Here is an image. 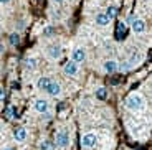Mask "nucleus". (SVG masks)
<instances>
[{"mask_svg": "<svg viewBox=\"0 0 152 150\" xmlns=\"http://www.w3.org/2000/svg\"><path fill=\"white\" fill-rule=\"evenodd\" d=\"M126 107L129 111H132V112H139V111H142L145 107V101L139 92H132L126 99Z\"/></svg>", "mask_w": 152, "mask_h": 150, "instance_id": "nucleus-1", "label": "nucleus"}, {"mask_svg": "<svg viewBox=\"0 0 152 150\" xmlns=\"http://www.w3.org/2000/svg\"><path fill=\"white\" fill-rule=\"evenodd\" d=\"M55 142H56V147H60V149H66L69 145V134L66 132V129H61L56 132Z\"/></svg>", "mask_w": 152, "mask_h": 150, "instance_id": "nucleus-2", "label": "nucleus"}, {"mask_svg": "<svg viewBox=\"0 0 152 150\" xmlns=\"http://www.w3.org/2000/svg\"><path fill=\"white\" fill-rule=\"evenodd\" d=\"M96 142H98V137H96V134H93V132H88V134H84L83 137H81V145H83L84 149L94 147Z\"/></svg>", "mask_w": 152, "mask_h": 150, "instance_id": "nucleus-3", "label": "nucleus"}, {"mask_svg": "<svg viewBox=\"0 0 152 150\" xmlns=\"http://www.w3.org/2000/svg\"><path fill=\"white\" fill-rule=\"evenodd\" d=\"M71 58H73V61L78 63V64L84 63V61H86V50L84 48H75L71 53Z\"/></svg>", "mask_w": 152, "mask_h": 150, "instance_id": "nucleus-4", "label": "nucleus"}, {"mask_svg": "<svg viewBox=\"0 0 152 150\" xmlns=\"http://www.w3.org/2000/svg\"><path fill=\"white\" fill-rule=\"evenodd\" d=\"M78 71H80V68H78V63H75V61H68V63L63 66V73H65L66 76H76Z\"/></svg>", "mask_w": 152, "mask_h": 150, "instance_id": "nucleus-5", "label": "nucleus"}, {"mask_svg": "<svg viewBox=\"0 0 152 150\" xmlns=\"http://www.w3.org/2000/svg\"><path fill=\"white\" fill-rule=\"evenodd\" d=\"M33 107H35V111H37V112L46 114V112H48V109H50V102L46 101V99H37V101H35V104H33Z\"/></svg>", "mask_w": 152, "mask_h": 150, "instance_id": "nucleus-6", "label": "nucleus"}, {"mask_svg": "<svg viewBox=\"0 0 152 150\" xmlns=\"http://www.w3.org/2000/svg\"><path fill=\"white\" fill-rule=\"evenodd\" d=\"M46 53H48V56L51 58V60H60L61 55H63V51H61V46H60V45H51L48 50H46Z\"/></svg>", "mask_w": 152, "mask_h": 150, "instance_id": "nucleus-7", "label": "nucleus"}, {"mask_svg": "<svg viewBox=\"0 0 152 150\" xmlns=\"http://www.w3.org/2000/svg\"><path fill=\"white\" fill-rule=\"evenodd\" d=\"M131 25H132L134 33H144L145 31V22L142 18H134V22L131 23Z\"/></svg>", "mask_w": 152, "mask_h": 150, "instance_id": "nucleus-8", "label": "nucleus"}, {"mask_svg": "<svg viewBox=\"0 0 152 150\" xmlns=\"http://www.w3.org/2000/svg\"><path fill=\"white\" fill-rule=\"evenodd\" d=\"M46 92H48V96H51V98H56V96H60V94H61V86H60V83L53 81V83L50 84V87L46 89Z\"/></svg>", "mask_w": 152, "mask_h": 150, "instance_id": "nucleus-9", "label": "nucleus"}, {"mask_svg": "<svg viewBox=\"0 0 152 150\" xmlns=\"http://www.w3.org/2000/svg\"><path fill=\"white\" fill-rule=\"evenodd\" d=\"M142 60H144V55H142V53H139V51H134L132 55H131V58L127 60V63H129V68H132V66H136V64H139Z\"/></svg>", "mask_w": 152, "mask_h": 150, "instance_id": "nucleus-10", "label": "nucleus"}, {"mask_svg": "<svg viewBox=\"0 0 152 150\" xmlns=\"http://www.w3.org/2000/svg\"><path fill=\"white\" fill-rule=\"evenodd\" d=\"M27 129H23V127H18L13 130V137H15L17 142H25L27 140Z\"/></svg>", "mask_w": 152, "mask_h": 150, "instance_id": "nucleus-11", "label": "nucleus"}, {"mask_svg": "<svg viewBox=\"0 0 152 150\" xmlns=\"http://www.w3.org/2000/svg\"><path fill=\"white\" fill-rule=\"evenodd\" d=\"M94 22H96V25H98V26H107L111 23V18L106 15V13H98L96 18H94Z\"/></svg>", "mask_w": 152, "mask_h": 150, "instance_id": "nucleus-12", "label": "nucleus"}, {"mask_svg": "<svg viewBox=\"0 0 152 150\" xmlns=\"http://www.w3.org/2000/svg\"><path fill=\"white\" fill-rule=\"evenodd\" d=\"M51 83H53V81H51L48 76H43V78L38 79L37 86H38V89H40V91H46V89L50 87V84H51Z\"/></svg>", "mask_w": 152, "mask_h": 150, "instance_id": "nucleus-13", "label": "nucleus"}, {"mask_svg": "<svg viewBox=\"0 0 152 150\" xmlns=\"http://www.w3.org/2000/svg\"><path fill=\"white\" fill-rule=\"evenodd\" d=\"M118 61H114V60H107L106 61V63H104V71H106V73H109V74H111V73H116V71H118Z\"/></svg>", "mask_w": 152, "mask_h": 150, "instance_id": "nucleus-14", "label": "nucleus"}, {"mask_svg": "<svg viewBox=\"0 0 152 150\" xmlns=\"http://www.w3.org/2000/svg\"><path fill=\"white\" fill-rule=\"evenodd\" d=\"M106 98H107V89L106 87H99V89H96V99L104 101Z\"/></svg>", "mask_w": 152, "mask_h": 150, "instance_id": "nucleus-15", "label": "nucleus"}, {"mask_svg": "<svg viewBox=\"0 0 152 150\" xmlns=\"http://www.w3.org/2000/svg\"><path fill=\"white\" fill-rule=\"evenodd\" d=\"M118 12H119V8L116 7V5H111V7L107 8V12H106V15L109 17L111 20H113V18H116V17H118Z\"/></svg>", "mask_w": 152, "mask_h": 150, "instance_id": "nucleus-16", "label": "nucleus"}, {"mask_svg": "<svg viewBox=\"0 0 152 150\" xmlns=\"http://www.w3.org/2000/svg\"><path fill=\"white\" fill-rule=\"evenodd\" d=\"M40 150H55V145L50 140H43V142H40Z\"/></svg>", "mask_w": 152, "mask_h": 150, "instance_id": "nucleus-17", "label": "nucleus"}, {"mask_svg": "<svg viewBox=\"0 0 152 150\" xmlns=\"http://www.w3.org/2000/svg\"><path fill=\"white\" fill-rule=\"evenodd\" d=\"M25 68L33 71L35 68H37V60H35V58H28V60H25Z\"/></svg>", "mask_w": 152, "mask_h": 150, "instance_id": "nucleus-18", "label": "nucleus"}, {"mask_svg": "<svg viewBox=\"0 0 152 150\" xmlns=\"http://www.w3.org/2000/svg\"><path fill=\"white\" fill-rule=\"evenodd\" d=\"M124 31H126V23L124 22H121V23H118V30H116V35H118V40H121V33L124 35Z\"/></svg>", "mask_w": 152, "mask_h": 150, "instance_id": "nucleus-19", "label": "nucleus"}, {"mask_svg": "<svg viewBox=\"0 0 152 150\" xmlns=\"http://www.w3.org/2000/svg\"><path fill=\"white\" fill-rule=\"evenodd\" d=\"M8 40H10V45L17 46V45L20 43V35H18V33H12L10 36H8Z\"/></svg>", "mask_w": 152, "mask_h": 150, "instance_id": "nucleus-20", "label": "nucleus"}, {"mask_svg": "<svg viewBox=\"0 0 152 150\" xmlns=\"http://www.w3.org/2000/svg\"><path fill=\"white\" fill-rule=\"evenodd\" d=\"M13 112H15V111H13L12 107H8L7 111H5V116H7V119H12V117H13Z\"/></svg>", "mask_w": 152, "mask_h": 150, "instance_id": "nucleus-21", "label": "nucleus"}, {"mask_svg": "<svg viewBox=\"0 0 152 150\" xmlns=\"http://www.w3.org/2000/svg\"><path fill=\"white\" fill-rule=\"evenodd\" d=\"M51 33H53V28H51V26H48V28L43 30V35H45V36H48V35H51Z\"/></svg>", "mask_w": 152, "mask_h": 150, "instance_id": "nucleus-22", "label": "nucleus"}, {"mask_svg": "<svg viewBox=\"0 0 152 150\" xmlns=\"http://www.w3.org/2000/svg\"><path fill=\"white\" fill-rule=\"evenodd\" d=\"M5 98H7V91H5V89H2V92H0V99L4 101Z\"/></svg>", "mask_w": 152, "mask_h": 150, "instance_id": "nucleus-23", "label": "nucleus"}, {"mask_svg": "<svg viewBox=\"0 0 152 150\" xmlns=\"http://www.w3.org/2000/svg\"><path fill=\"white\" fill-rule=\"evenodd\" d=\"M0 4H2V5H7V4H10V0H0Z\"/></svg>", "mask_w": 152, "mask_h": 150, "instance_id": "nucleus-24", "label": "nucleus"}, {"mask_svg": "<svg viewBox=\"0 0 152 150\" xmlns=\"http://www.w3.org/2000/svg\"><path fill=\"white\" fill-rule=\"evenodd\" d=\"M53 2H56V4H61V2H63V0H53Z\"/></svg>", "mask_w": 152, "mask_h": 150, "instance_id": "nucleus-25", "label": "nucleus"}, {"mask_svg": "<svg viewBox=\"0 0 152 150\" xmlns=\"http://www.w3.org/2000/svg\"><path fill=\"white\" fill-rule=\"evenodd\" d=\"M4 150H12V149H4Z\"/></svg>", "mask_w": 152, "mask_h": 150, "instance_id": "nucleus-26", "label": "nucleus"}]
</instances>
